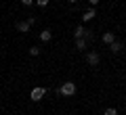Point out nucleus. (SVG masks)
<instances>
[{
    "label": "nucleus",
    "instance_id": "obj_1",
    "mask_svg": "<svg viewBox=\"0 0 126 115\" xmlns=\"http://www.w3.org/2000/svg\"><path fill=\"white\" fill-rule=\"evenodd\" d=\"M59 94H63V96H74V94H76V84H74V82H65V84H61Z\"/></svg>",
    "mask_w": 126,
    "mask_h": 115
},
{
    "label": "nucleus",
    "instance_id": "obj_2",
    "mask_svg": "<svg viewBox=\"0 0 126 115\" xmlns=\"http://www.w3.org/2000/svg\"><path fill=\"white\" fill-rule=\"evenodd\" d=\"M99 61H101L99 52H88V54H86V63H88L90 67H97V65H99Z\"/></svg>",
    "mask_w": 126,
    "mask_h": 115
},
{
    "label": "nucleus",
    "instance_id": "obj_3",
    "mask_svg": "<svg viewBox=\"0 0 126 115\" xmlns=\"http://www.w3.org/2000/svg\"><path fill=\"white\" fill-rule=\"evenodd\" d=\"M44 94H46V88H34L30 92V98H32V101H42Z\"/></svg>",
    "mask_w": 126,
    "mask_h": 115
},
{
    "label": "nucleus",
    "instance_id": "obj_4",
    "mask_svg": "<svg viewBox=\"0 0 126 115\" xmlns=\"http://www.w3.org/2000/svg\"><path fill=\"white\" fill-rule=\"evenodd\" d=\"M109 50H111L113 54H118V52H122V50H124V44H122L120 40H113L111 44H109Z\"/></svg>",
    "mask_w": 126,
    "mask_h": 115
},
{
    "label": "nucleus",
    "instance_id": "obj_5",
    "mask_svg": "<svg viewBox=\"0 0 126 115\" xmlns=\"http://www.w3.org/2000/svg\"><path fill=\"white\" fill-rule=\"evenodd\" d=\"M101 40H103V44H107V46H109L113 40H116V34H111V31H105V34L101 36Z\"/></svg>",
    "mask_w": 126,
    "mask_h": 115
},
{
    "label": "nucleus",
    "instance_id": "obj_6",
    "mask_svg": "<svg viewBox=\"0 0 126 115\" xmlns=\"http://www.w3.org/2000/svg\"><path fill=\"white\" fill-rule=\"evenodd\" d=\"M40 40L42 42H50V40H53V31H50V29H42L40 31Z\"/></svg>",
    "mask_w": 126,
    "mask_h": 115
},
{
    "label": "nucleus",
    "instance_id": "obj_7",
    "mask_svg": "<svg viewBox=\"0 0 126 115\" xmlns=\"http://www.w3.org/2000/svg\"><path fill=\"white\" fill-rule=\"evenodd\" d=\"M84 36H86V27L84 25H78L76 29H74V38H76V40L78 38H84Z\"/></svg>",
    "mask_w": 126,
    "mask_h": 115
},
{
    "label": "nucleus",
    "instance_id": "obj_8",
    "mask_svg": "<svg viewBox=\"0 0 126 115\" xmlns=\"http://www.w3.org/2000/svg\"><path fill=\"white\" fill-rule=\"evenodd\" d=\"M94 15H97V13H94V9H88V11H86L84 15H82V21H84V23L93 21V19H94Z\"/></svg>",
    "mask_w": 126,
    "mask_h": 115
},
{
    "label": "nucleus",
    "instance_id": "obj_9",
    "mask_svg": "<svg viewBox=\"0 0 126 115\" xmlns=\"http://www.w3.org/2000/svg\"><path fill=\"white\" fill-rule=\"evenodd\" d=\"M17 29L21 31V34H27V31H30V23H27V21H19L17 23Z\"/></svg>",
    "mask_w": 126,
    "mask_h": 115
},
{
    "label": "nucleus",
    "instance_id": "obj_10",
    "mask_svg": "<svg viewBox=\"0 0 126 115\" xmlns=\"http://www.w3.org/2000/svg\"><path fill=\"white\" fill-rule=\"evenodd\" d=\"M76 48L78 50H84L86 48V40H84V38H78V40H76Z\"/></svg>",
    "mask_w": 126,
    "mask_h": 115
},
{
    "label": "nucleus",
    "instance_id": "obj_11",
    "mask_svg": "<svg viewBox=\"0 0 126 115\" xmlns=\"http://www.w3.org/2000/svg\"><path fill=\"white\" fill-rule=\"evenodd\" d=\"M103 115H118V109L116 107H107V109L103 111Z\"/></svg>",
    "mask_w": 126,
    "mask_h": 115
},
{
    "label": "nucleus",
    "instance_id": "obj_12",
    "mask_svg": "<svg viewBox=\"0 0 126 115\" xmlns=\"http://www.w3.org/2000/svg\"><path fill=\"white\" fill-rule=\"evenodd\" d=\"M30 54H32V57H38V54H40V48H38V46H32V48H30Z\"/></svg>",
    "mask_w": 126,
    "mask_h": 115
},
{
    "label": "nucleus",
    "instance_id": "obj_13",
    "mask_svg": "<svg viewBox=\"0 0 126 115\" xmlns=\"http://www.w3.org/2000/svg\"><path fill=\"white\" fill-rule=\"evenodd\" d=\"M34 2H36L38 6H46V4H48V0H34Z\"/></svg>",
    "mask_w": 126,
    "mask_h": 115
},
{
    "label": "nucleus",
    "instance_id": "obj_14",
    "mask_svg": "<svg viewBox=\"0 0 126 115\" xmlns=\"http://www.w3.org/2000/svg\"><path fill=\"white\" fill-rule=\"evenodd\" d=\"M21 4L23 6H32V4H34V0H21Z\"/></svg>",
    "mask_w": 126,
    "mask_h": 115
},
{
    "label": "nucleus",
    "instance_id": "obj_15",
    "mask_svg": "<svg viewBox=\"0 0 126 115\" xmlns=\"http://www.w3.org/2000/svg\"><path fill=\"white\" fill-rule=\"evenodd\" d=\"M88 2H90L93 6H97V4H99V0H88Z\"/></svg>",
    "mask_w": 126,
    "mask_h": 115
},
{
    "label": "nucleus",
    "instance_id": "obj_16",
    "mask_svg": "<svg viewBox=\"0 0 126 115\" xmlns=\"http://www.w3.org/2000/svg\"><path fill=\"white\" fill-rule=\"evenodd\" d=\"M69 2H76V0H69Z\"/></svg>",
    "mask_w": 126,
    "mask_h": 115
},
{
    "label": "nucleus",
    "instance_id": "obj_17",
    "mask_svg": "<svg viewBox=\"0 0 126 115\" xmlns=\"http://www.w3.org/2000/svg\"><path fill=\"white\" fill-rule=\"evenodd\" d=\"M0 36H2V31H0Z\"/></svg>",
    "mask_w": 126,
    "mask_h": 115
}]
</instances>
